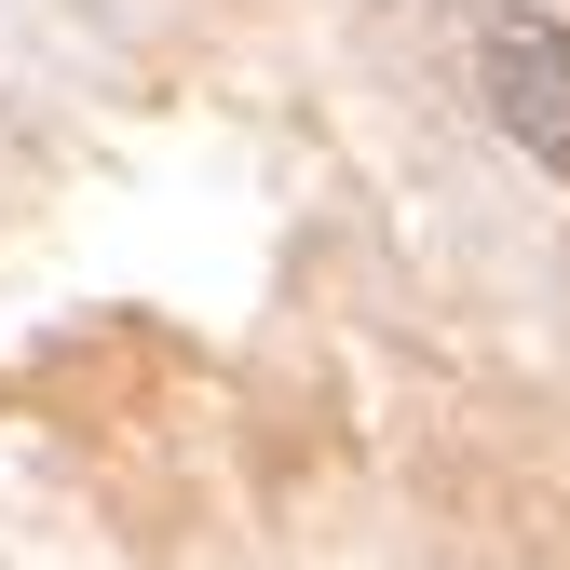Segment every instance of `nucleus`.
Segmentation results:
<instances>
[{"label": "nucleus", "instance_id": "f257e3e1", "mask_svg": "<svg viewBox=\"0 0 570 570\" xmlns=\"http://www.w3.org/2000/svg\"><path fill=\"white\" fill-rule=\"evenodd\" d=\"M475 55H489V122H503L543 177H570V28L530 14V0H503V14L475 28Z\"/></svg>", "mask_w": 570, "mask_h": 570}]
</instances>
